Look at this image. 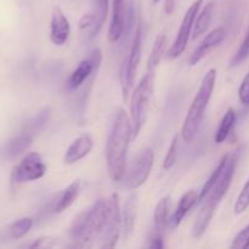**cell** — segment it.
<instances>
[{
	"instance_id": "cell-20",
	"label": "cell",
	"mask_w": 249,
	"mask_h": 249,
	"mask_svg": "<svg viewBox=\"0 0 249 249\" xmlns=\"http://www.w3.org/2000/svg\"><path fill=\"white\" fill-rule=\"evenodd\" d=\"M214 14V1L207 2L201 12L197 15L194 24V32H192V39H197L199 36H203L211 24L212 17Z\"/></svg>"
},
{
	"instance_id": "cell-7",
	"label": "cell",
	"mask_w": 249,
	"mask_h": 249,
	"mask_svg": "<svg viewBox=\"0 0 249 249\" xmlns=\"http://www.w3.org/2000/svg\"><path fill=\"white\" fill-rule=\"evenodd\" d=\"M155 153L152 148L146 147L138 153L126 172L125 184L129 189L136 190L147 181L153 167Z\"/></svg>"
},
{
	"instance_id": "cell-25",
	"label": "cell",
	"mask_w": 249,
	"mask_h": 249,
	"mask_svg": "<svg viewBox=\"0 0 249 249\" xmlns=\"http://www.w3.org/2000/svg\"><path fill=\"white\" fill-rule=\"evenodd\" d=\"M167 45V36L164 32L160 33L156 38L155 43H153L152 51L150 53V57L147 61V68L148 71H155V68L160 65V60H162L163 55H164V49Z\"/></svg>"
},
{
	"instance_id": "cell-28",
	"label": "cell",
	"mask_w": 249,
	"mask_h": 249,
	"mask_svg": "<svg viewBox=\"0 0 249 249\" xmlns=\"http://www.w3.org/2000/svg\"><path fill=\"white\" fill-rule=\"evenodd\" d=\"M134 220H135V204H134V199L130 198L126 202L123 213V228L125 235H129L133 231Z\"/></svg>"
},
{
	"instance_id": "cell-8",
	"label": "cell",
	"mask_w": 249,
	"mask_h": 249,
	"mask_svg": "<svg viewBox=\"0 0 249 249\" xmlns=\"http://www.w3.org/2000/svg\"><path fill=\"white\" fill-rule=\"evenodd\" d=\"M202 5H203V0H196L187 9L186 14H185L184 18L181 21V24H180L177 39H175L174 44L170 46L167 53V57L169 60H175V58L180 57L182 55V53L185 51V49H186L190 36H191L192 29H194L195 19H196Z\"/></svg>"
},
{
	"instance_id": "cell-17",
	"label": "cell",
	"mask_w": 249,
	"mask_h": 249,
	"mask_svg": "<svg viewBox=\"0 0 249 249\" xmlns=\"http://www.w3.org/2000/svg\"><path fill=\"white\" fill-rule=\"evenodd\" d=\"M196 203H198V194H197L196 191L186 192V194L180 198L174 213H173L172 216H170L169 219L170 228L177 229L178 226L181 224V221L184 220L185 216L187 215V213L191 211V208L192 207H195V204Z\"/></svg>"
},
{
	"instance_id": "cell-16",
	"label": "cell",
	"mask_w": 249,
	"mask_h": 249,
	"mask_svg": "<svg viewBox=\"0 0 249 249\" xmlns=\"http://www.w3.org/2000/svg\"><path fill=\"white\" fill-rule=\"evenodd\" d=\"M34 138L36 136L23 129L21 133L14 136L11 140H9V142L5 145L4 150H2V155L6 160H15L31 146Z\"/></svg>"
},
{
	"instance_id": "cell-26",
	"label": "cell",
	"mask_w": 249,
	"mask_h": 249,
	"mask_svg": "<svg viewBox=\"0 0 249 249\" xmlns=\"http://www.w3.org/2000/svg\"><path fill=\"white\" fill-rule=\"evenodd\" d=\"M50 108L49 107H45V108L40 109L33 118L29 119L28 122L24 125V130L29 131L32 135L36 136L41 130L44 129V126L46 125V123L49 122V118H50Z\"/></svg>"
},
{
	"instance_id": "cell-21",
	"label": "cell",
	"mask_w": 249,
	"mask_h": 249,
	"mask_svg": "<svg viewBox=\"0 0 249 249\" xmlns=\"http://www.w3.org/2000/svg\"><path fill=\"white\" fill-rule=\"evenodd\" d=\"M91 1V11L89 12L95 22L94 38L100 33L102 26L107 19L108 14V0H90Z\"/></svg>"
},
{
	"instance_id": "cell-9",
	"label": "cell",
	"mask_w": 249,
	"mask_h": 249,
	"mask_svg": "<svg viewBox=\"0 0 249 249\" xmlns=\"http://www.w3.org/2000/svg\"><path fill=\"white\" fill-rule=\"evenodd\" d=\"M46 173V164L43 157L36 152H31L24 156L23 160L12 170L11 180L15 184L36 181L41 179Z\"/></svg>"
},
{
	"instance_id": "cell-15",
	"label": "cell",
	"mask_w": 249,
	"mask_h": 249,
	"mask_svg": "<svg viewBox=\"0 0 249 249\" xmlns=\"http://www.w3.org/2000/svg\"><path fill=\"white\" fill-rule=\"evenodd\" d=\"M125 26V6L124 0H113L112 4V19L108 29V41L116 43L123 36Z\"/></svg>"
},
{
	"instance_id": "cell-36",
	"label": "cell",
	"mask_w": 249,
	"mask_h": 249,
	"mask_svg": "<svg viewBox=\"0 0 249 249\" xmlns=\"http://www.w3.org/2000/svg\"><path fill=\"white\" fill-rule=\"evenodd\" d=\"M175 7H177V0H165L164 1V12L168 16H170L175 11Z\"/></svg>"
},
{
	"instance_id": "cell-19",
	"label": "cell",
	"mask_w": 249,
	"mask_h": 249,
	"mask_svg": "<svg viewBox=\"0 0 249 249\" xmlns=\"http://www.w3.org/2000/svg\"><path fill=\"white\" fill-rule=\"evenodd\" d=\"M216 204H214L213 202L207 201L206 204L203 206V208L198 212L196 216V221H195L194 229H192V235L195 238H199L201 236H203V233L206 232V230L208 229L209 224H211L212 219H213L214 212L216 209Z\"/></svg>"
},
{
	"instance_id": "cell-3",
	"label": "cell",
	"mask_w": 249,
	"mask_h": 249,
	"mask_svg": "<svg viewBox=\"0 0 249 249\" xmlns=\"http://www.w3.org/2000/svg\"><path fill=\"white\" fill-rule=\"evenodd\" d=\"M216 73L218 72L215 68H211L206 73L201 83V87L187 111L186 118H185L181 128V136L185 142H191L196 138L197 133L201 128L204 113H206V109L212 99L214 88H215Z\"/></svg>"
},
{
	"instance_id": "cell-35",
	"label": "cell",
	"mask_w": 249,
	"mask_h": 249,
	"mask_svg": "<svg viewBox=\"0 0 249 249\" xmlns=\"http://www.w3.org/2000/svg\"><path fill=\"white\" fill-rule=\"evenodd\" d=\"M148 247L155 248V249H162L164 247V242H163V238L162 236H160V231H157V233L151 238V242L150 245H148Z\"/></svg>"
},
{
	"instance_id": "cell-31",
	"label": "cell",
	"mask_w": 249,
	"mask_h": 249,
	"mask_svg": "<svg viewBox=\"0 0 249 249\" xmlns=\"http://www.w3.org/2000/svg\"><path fill=\"white\" fill-rule=\"evenodd\" d=\"M178 139L179 136L175 135L173 138L172 142H170L169 148H168V153L164 158V162H163V168L165 170H169L173 165L177 162V156H178Z\"/></svg>"
},
{
	"instance_id": "cell-27",
	"label": "cell",
	"mask_w": 249,
	"mask_h": 249,
	"mask_svg": "<svg viewBox=\"0 0 249 249\" xmlns=\"http://www.w3.org/2000/svg\"><path fill=\"white\" fill-rule=\"evenodd\" d=\"M32 226H33V219L32 218L18 219L9 226V236L14 240H19L31 231Z\"/></svg>"
},
{
	"instance_id": "cell-5",
	"label": "cell",
	"mask_w": 249,
	"mask_h": 249,
	"mask_svg": "<svg viewBox=\"0 0 249 249\" xmlns=\"http://www.w3.org/2000/svg\"><path fill=\"white\" fill-rule=\"evenodd\" d=\"M123 226V216H122L121 207H119V197L117 194H112L107 197V215L104 231L100 237L99 247L113 248L121 236V230Z\"/></svg>"
},
{
	"instance_id": "cell-34",
	"label": "cell",
	"mask_w": 249,
	"mask_h": 249,
	"mask_svg": "<svg viewBox=\"0 0 249 249\" xmlns=\"http://www.w3.org/2000/svg\"><path fill=\"white\" fill-rule=\"evenodd\" d=\"M55 246V241L53 238L50 237H40L36 238L32 245H29L31 248H46V247H53Z\"/></svg>"
},
{
	"instance_id": "cell-37",
	"label": "cell",
	"mask_w": 249,
	"mask_h": 249,
	"mask_svg": "<svg viewBox=\"0 0 249 249\" xmlns=\"http://www.w3.org/2000/svg\"><path fill=\"white\" fill-rule=\"evenodd\" d=\"M152 1H153V2H155V4H157V2H160V0H152Z\"/></svg>"
},
{
	"instance_id": "cell-14",
	"label": "cell",
	"mask_w": 249,
	"mask_h": 249,
	"mask_svg": "<svg viewBox=\"0 0 249 249\" xmlns=\"http://www.w3.org/2000/svg\"><path fill=\"white\" fill-rule=\"evenodd\" d=\"M92 146H94V141L89 134H84V135L75 139L66 151L65 157H63L65 164L71 165L82 160L83 158H85L91 152Z\"/></svg>"
},
{
	"instance_id": "cell-24",
	"label": "cell",
	"mask_w": 249,
	"mask_h": 249,
	"mask_svg": "<svg viewBox=\"0 0 249 249\" xmlns=\"http://www.w3.org/2000/svg\"><path fill=\"white\" fill-rule=\"evenodd\" d=\"M235 122H236L235 111H233V108H229L228 111L225 112V114H224L218 129H216L215 138H214V140H215L216 143H223L224 141L228 139V136L230 135L231 130H232L233 125H235Z\"/></svg>"
},
{
	"instance_id": "cell-30",
	"label": "cell",
	"mask_w": 249,
	"mask_h": 249,
	"mask_svg": "<svg viewBox=\"0 0 249 249\" xmlns=\"http://www.w3.org/2000/svg\"><path fill=\"white\" fill-rule=\"evenodd\" d=\"M249 57V28L247 31V34L245 36V40L242 41V44L240 45L238 50L236 51V53L233 55V57L231 58V66H238L240 63H242L243 61L247 60Z\"/></svg>"
},
{
	"instance_id": "cell-22",
	"label": "cell",
	"mask_w": 249,
	"mask_h": 249,
	"mask_svg": "<svg viewBox=\"0 0 249 249\" xmlns=\"http://www.w3.org/2000/svg\"><path fill=\"white\" fill-rule=\"evenodd\" d=\"M169 209H170V197L165 196L160 199L155 208L153 213V220H155V228L157 231H163L169 224Z\"/></svg>"
},
{
	"instance_id": "cell-23",
	"label": "cell",
	"mask_w": 249,
	"mask_h": 249,
	"mask_svg": "<svg viewBox=\"0 0 249 249\" xmlns=\"http://www.w3.org/2000/svg\"><path fill=\"white\" fill-rule=\"evenodd\" d=\"M229 157H230V155L224 156V157L221 158L220 162H219V164L216 165L215 169L213 170V173L211 174V177L208 178V180L206 181L204 186L202 187L201 192L198 194V203H201V202L203 201V199L206 198L207 196H208V194H211V191L214 189V186L216 185V182L219 181V179H220V177H221V174H223L224 169H225L226 164H228Z\"/></svg>"
},
{
	"instance_id": "cell-13",
	"label": "cell",
	"mask_w": 249,
	"mask_h": 249,
	"mask_svg": "<svg viewBox=\"0 0 249 249\" xmlns=\"http://www.w3.org/2000/svg\"><path fill=\"white\" fill-rule=\"evenodd\" d=\"M226 36V31L224 27H219V28L213 29L209 34H207L206 38L202 40L199 44L198 48L192 53V55L189 58V65L190 66H196L209 51L213 48L218 46L219 44L223 43L224 39Z\"/></svg>"
},
{
	"instance_id": "cell-33",
	"label": "cell",
	"mask_w": 249,
	"mask_h": 249,
	"mask_svg": "<svg viewBox=\"0 0 249 249\" xmlns=\"http://www.w3.org/2000/svg\"><path fill=\"white\" fill-rule=\"evenodd\" d=\"M238 99L243 105H249V72L241 83L238 89Z\"/></svg>"
},
{
	"instance_id": "cell-2",
	"label": "cell",
	"mask_w": 249,
	"mask_h": 249,
	"mask_svg": "<svg viewBox=\"0 0 249 249\" xmlns=\"http://www.w3.org/2000/svg\"><path fill=\"white\" fill-rule=\"evenodd\" d=\"M107 215V198L95 202L88 211L80 213L71 226L70 235L77 247H92L100 241Z\"/></svg>"
},
{
	"instance_id": "cell-29",
	"label": "cell",
	"mask_w": 249,
	"mask_h": 249,
	"mask_svg": "<svg viewBox=\"0 0 249 249\" xmlns=\"http://www.w3.org/2000/svg\"><path fill=\"white\" fill-rule=\"evenodd\" d=\"M249 207V179L245 184L243 189L241 190L240 195H238L237 199H236L235 207H233V212L236 215L245 213Z\"/></svg>"
},
{
	"instance_id": "cell-10",
	"label": "cell",
	"mask_w": 249,
	"mask_h": 249,
	"mask_svg": "<svg viewBox=\"0 0 249 249\" xmlns=\"http://www.w3.org/2000/svg\"><path fill=\"white\" fill-rule=\"evenodd\" d=\"M102 61V53L99 49H95L91 53H89L85 60H83L82 62L78 65V67L75 68L72 72L71 77L67 80V89L68 90H77L78 88L82 87L83 83L92 74V72L99 68V66L101 65Z\"/></svg>"
},
{
	"instance_id": "cell-18",
	"label": "cell",
	"mask_w": 249,
	"mask_h": 249,
	"mask_svg": "<svg viewBox=\"0 0 249 249\" xmlns=\"http://www.w3.org/2000/svg\"><path fill=\"white\" fill-rule=\"evenodd\" d=\"M82 180H74L72 184L68 185L65 190L62 191V194L60 195V197L57 198V202L55 204V213H62V212L67 211L75 201L79 197L80 192H82Z\"/></svg>"
},
{
	"instance_id": "cell-6",
	"label": "cell",
	"mask_w": 249,
	"mask_h": 249,
	"mask_svg": "<svg viewBox=\"0 0 249 249\" xmlns=\"http://www.w3.org/2000/svg\"><path fill=\"white\" fill-rule=\"evenodd\" d=\"M141 48H142V26H141V22H139L133 43H131L130 53L126 61H124L121 70V85L124 99L128 97L129 91L134 85V79H135L141 61Z\"/></svg>"
},
{
	"instance_id": "cell-32",
	"label": "cell",
	"mask_w": 249,
	"mask_h": 249,
	"mask_svg": "<svg viewBox=\"0 0 249 249\" xmlns=\"http://www.w3.org/2000/svg\"><path fill=\"white\" fill-rule=\"evenodd\" d=\"M231 248L249 249V224L233 238L232 243H231Z\"/></svg>"
},
{
	"instance_id": "cell-11",
	"label": "cell",
	"mask_w": 249,
	"mask_h": 249,
	"mask_svg": "<svg viewBox=\"0 0 249 249\" xmlns=\"http://www.w3.org/2000/svg\"><path fill=\"white\" fill-rule=\"evenodd\" d=\"M238 155H240L238 150H236L232 155H230V157H229V160H228V164H226L220 179H219V181L216 182L214 189L211 191V196H209L208 201L213 202V203L216 204V206H219L221 199L225 197V195L228 194L229 189H230L231 182H232V179H233V175H235L236 167H237Z\"/></svg>"
},
{
	"instance_id": "cell-1",
	"label": "cell",
	"mask_w": 249,
	"mask_h": 249,
	"mask_svg": "<svg viewBox=\"0 0 249 249\" xmlns=\"http://www.w3.org/2000/svg\"><path fill=\"white\" fill-rule=\"evenodd\" d=\"M133 139L130 117L126 114L125 109L119 108L116 113L111 131L106 143V160L109 178L118 182L125 175L126 155L129 143Z\"/></svg>"
},
{
	"instance_id": "cell-4",
	"label": "cell",
	"mask_w": 249,
	"mask_h": 249,
	"mask_svg": "<svg viewBox=\"0 0 249 249\" xmlns=\"http://www.w3.org/2000/svg\"><path fill=\"white\" fill-rule=\"evenodd\" d=\"M153 83H155V75L152 71H148L131 95L130 122L133 128V139L138 138L146 121V113L153 91Z\"/></svg>"
},
{
	"instance_id": "cell-12",
	"label": "cell",
	"mask_w": 249,
	"mask_h": 249,
	"mask_svg": "<svg viewBox=\"0 0 249 249\" xmlns=\"http://www.w3.org/2000/svg\"><path fill=\"white\" fill-rule=\"evenodd\" d=\"M71 34V24L60 7L53 10L50 22V40L55 45L61 46L68 40Z\"/></svg>"
}]
</instances>
